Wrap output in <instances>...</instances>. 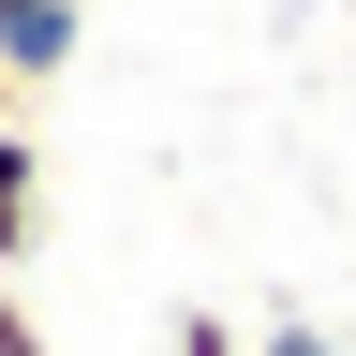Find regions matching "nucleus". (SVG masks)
Returning a JSON list of instances; mask_svg holds the SVG:
<instances>
[{"mask_svg":"<svg viewBox=\"0 0 356 356\" xmlns=\"http://www.w3.org/2000/svg\"><path fill=\"white\" fill-rule=\"evenodd\" d=\"M163 356H252V327H222V312H178V341Z\"/></svg>","mask_w":356,"mask_h":356,"instance_id":"nucleus-2","label":"nucleus"},{"mask_svg":"<svg viewBox=\"0 0 356 356\" xmlns=\"http://www.w3.org/2000/svg\"><path fill=\"white\" fill-rule=\"evenodd\" d=\"M74 44H89L74 0H0V60H15L30 89H60V74H74Z\"/></svg>","mask_w":356,"mask_h":356,"instance_id":"nucleus-1","label":"nucleus"},{"mask_svg":"<svg viewBox=\"0 0 356 356\" xmlns=\"http://www.w3.org/2000/svg\"><path fill=\"white\" fill-rule=\"evenodd\" d=\"M252 356H341V341H327V327H297V312H282V327H267Z\"/></svg>","mask_w":356,"mask_h":356,"instance_id":"nucleus-4","label":"nucleus"},{"mask_svg":"<svg viewBox=\"0 0 356 356\" xmlns=\"http://www.w3.org/2000/svg\"><path fill=\"white\" fill-rule=\"evenodd\" d=\"M0 119H30V74H15V60H0Z\"/></svg>","mask_w":356,"mask_h":356,"instance_id":"nucleus-5","label":"nucleus"},{"mask_svg":"<svg viewBox=\"0 0 356 356\" xmlns=\"http://www.w3.org/2000/svg\"><path fill=\"white\" fill-rule=\"evenodd\" d=\"M0 356H44V327H30V297L0 282Z\"/></svg>","mask_w":356,"mask_h":356,"instance_id":"nucleus-3","label":"nucleus"}]
</instances>
